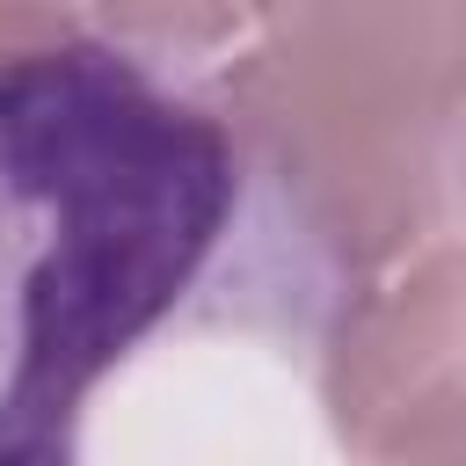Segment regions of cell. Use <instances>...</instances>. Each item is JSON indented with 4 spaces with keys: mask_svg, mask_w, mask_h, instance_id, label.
Listing matches in <instances>:
<instances>
[{
    "mask_svg": "<svg viewBox=\"0 0 466 466\" xmlns=\"http://www.w3.org/2000/svg\"><path fill=\"white\" fill-rule=\"evenodd\" d=\"M226 218L218 102L73 22L0 44V459L73 444L95 386L204 291Z\"/></svg>",
    "mask_w": 466,
    "mask_h": 466,
    "instance_id": "obj_1",
    "label": "cell"
},
{
    "mask_svg": "<svg viewBox=\"0 0 466 466\" xmlns=\"http://www.w3.org/2000/svg\"><path fill=\"white\" fill-rule=\"evenodd\" d=\"M95 15L116 29V44L167 58V51H218L248 22V0H95Z\"/></svg>",
    "mask_w": 466,
    "mask_h": 466,
    "instance_id": "obj_4",
    "label": "cell"
},
{
    "mask_svg": "<svg viewBox=\"0 0 466 466\" xmlns=\"http://www.w3.org/2000/svg\"><path fill=\"white\" fill-rule=\"evenodd\" d=\"M444 175H451V189H459V211H466V116L451 124V146H444Z\"/></svg>",
    "mask_w": 466,
    "mask_h": 466,
    "instance_id": "obj_6",
    "label": "cell"
},
{
    "mask_svg": "<svg viewBox=\"0 0 466 466\" xmlns=\"http://www.w3.org/2000/svg\"><path fill=\"white\" fill-rule=\"evenodd\" d=\"M255 58L313 109L408 146L466 116V0H248Z\"/></svg>",
    "mask_w": 466,
    "mask_h": 466,
    "instance_id": "obj_3",
    "label": "cell"
},
{
    "mask_svg": "<svg viewBox=\"0 0 466 466\" xmlns=\"http://www.w3.org/2000/svg\"><path fill=\"white\" fill-rule=\"evenodd\" d=\"M73 7L66 0H0V44L15 36H44V29H66Z\"/></svg>",
    "mask_w": 466,
    "mask_h": 466,
    "instance_id": "obj_5",
    "label": "cell"
},
{
    "mask_svg": "<svg viewBox=\"0 0 466 466\" xmlns=\"http://www.w3.org/2000/svg\"><path fill=\"white\" fill-rule=\"evenodd\" d=\"M320 393L350 451H466V248H408L350 291Z\"/></svg>",
    "mask_w": 466,
    "mask_h": 466,
    "instance_id": "obj_2",
    "label": "cell"
}]
</instances>
